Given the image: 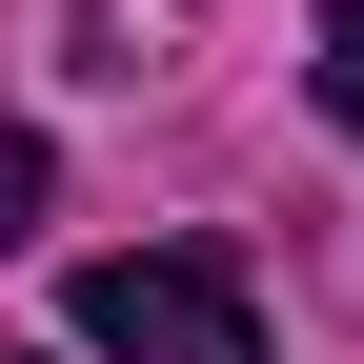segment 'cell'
<instances>
[{
	"label": "cell",
	"mask_w": 364,
	"mask_h": 364,
	"mask_svg": "<svg viewBox=\"0 0 364 364\" xmlns=\"http://www.w3.org/2000/svg\"><path fill=\"white\" fill-rule=\"evenodd\" d=\"M41 182H61V162H41V122H0V243L41 223Z\"/></svg>",
	"instance_id": "3957f363"
},
{
	"label": "cell",
	"mask_w": 364,
	"mask_h": 364,
	"mask_svg": "<svg viewBox=\"0 0 364 364\" xmlns=\"http://www.w3.org/2000/svg\"><path fill=\"white\" fill-rule=\"evenodd\" d=\"M61 324L102 344V364H263V324H243V284H223L203 243H102L61 284Z\"/></svg>",
	"instance_id": "6da1fadb"
},
{
	"label": "cell",
	"mask_w": 364,
	"mask_h": 364,
	"mask_svg": "<svg viewBox=\"0 0 364 364\" xmlns=\"http://www.w3.org/2000/svg\"><path fill=\"white\" fill-rule=\"evenodd\" d=\"M304 81H324V122L364 142V0H324V21H304Z\"/></svg>",
	"instance_id": "7a4b0ae2"
}]
</instances>
